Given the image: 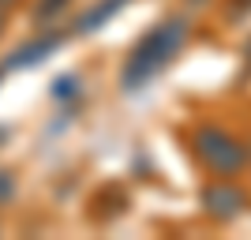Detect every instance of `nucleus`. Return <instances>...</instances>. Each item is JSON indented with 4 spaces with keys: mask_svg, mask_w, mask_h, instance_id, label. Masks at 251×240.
Returning a JSON list of instances; mask_svg holds the SVG:
<instances>
[{
    "mask_svg": "<svg viewBox=\"0 0 251 240\" xmlns=\"http://www.w3.org/2000/svg\"><path fill=\"white\" fill-rule=\"evenodd\" d=\"M188 38H191L188 19H180V15H169V19L157 23L154 30H150L147 38L135 45V53H131V56H127V64H124V75H120V83H124L127 94H139L143 86L154 83L157 75H161L169 64H173L180 53H184Z\"/></svg>",
    "mask_w": 251,
    "mask_h": 240,
    "instance_id": "1",
    "label": "nucleus"
},
{
    "mask_svg": "<svg viewBox=\"0 0 251 240\" xmlns=\"http://www.w3.org/2000/svg\"><path fill=\"white\" fill-rule=\"evenodd\" d=\"M195 154L202 158V165L210 173H218V177H232V173H240L248 165V146L240 139H232L225 128H199V135H195Z\"/></svg>",
    "mask_w": 251,
    "mask_h": 240,
    "instance_id": "2",
    "label": "nucleus"
},
{
    "mask_svg": "<svg viewBox=\"0 0 251 240\" xmlns=\"http://www.w3.org/2000/svg\"><path fill=\"white\" fill-rule=\"evenodd\" d=\"M244 203H248V195H244L240 188H229V184H210V188H202V207L218 221L236 218L244 210Z\"/></svg>",
    "mask_w": 251,
    "mask_h": 240,
    "instance_id": "3",
    "label": "nucleus"
},
{
    "mask_svg": "<svg viewBox=\"0 0 251 240\" xmlns=\"http://www.w3.org/2000/svg\"><path fill=\"white\" fill-rule=\"evenodd\" d=\"M124 4H127V0H101V4H94V8L86 11L83 19L75 23V30H98V27H101L109 15H116V11L124 8Z\"/></svg>",
    "mask_w": 251,
    "mask_h": 240,
    "instance_id": "4",
    "label": "nucleus"
},
{
    "mask_svg": "<svg viewBox=\"0 0 251 240\" xmlns=\"http://www.w3.org/2000/svg\"><path fill=\"white\" fill-rule=\"evenodd\" d=\"M244 56H248V64H251V42H248V49H244Z\"/></svg>",
    "mask_w": 251,
    "mask_h": 240,
    "instance_id": "5",
    "label": "nucleus"
}]
</instances>
